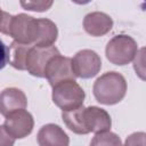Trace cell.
<instances>
[{"mask_svg": "<svg viewBox=\"0 0 146 146\" xmlns=\"http://www.w3.org/2000/svg\"><path fill=\"white\" fill-rule=\"evenodd\" d=\"M15 138H13L3 128V125H0V146H14Z\"/></svg>", "mask_w": 146, "mask_h": 146, "instance_id": "cell-21", "label": "cell"}, {"mask_svg": "<svg viewBox=\"0 0 146 146\" xmlns=\"http://www.w3.org/2000/svg\"><path fill=\"white\" fill-rule=\"evenodd\" d=\"M51 97L54 104L65 112L82 106L86 94L75 81H65L52 88Z\"/></svg>", "mask_w": 146, "mask_h": 146, "instance_id": "cell-3", "label": "cell"}, {"mask_svg": "<svg viewBox=\"0 0 146 146\" xmlns=\"http://www.w3.org/2000/svg\"><path fill=\"white\" fill-rule=\"evenodd\" d=\"M39 146H68L67 133L57 124L48 123L40 128L36 135Z\"/></svg>", "mask_w": 146, "mask_h": 146, "instance_id": "cell-12", "label": "cell"}, {"mask_svg": "<svg viewBox=\"0 0 146 146\" xmlns=\"http://www.w3.org/2000/svg\"><path fill=\"white\" fill-rule=\"evenodd\" d=\"M92 92L98 103L103 105H115L127 94L125 78L115 71L106 72L95 81Z\"/></svg>", "mask_w": 146, "mask_h": 146, "instance_id": "cell-1", "label": "cell"}, {"mask_svg": "<svg viewBox=\"0 0 146 146\" xmlns=\"http://www.w3.org/2000/svg\"><path fill=\"white\" fill-rule=\"evenodd\" d=\"M58 36L57 25L48 18H38V34L34 46L49 47L54 46Z\"/></svg>", "mask_w": 146, "mask_h": 146, "instance_id": "cell-13", "label": "cell"}, {"mask_svg": "<svg viewBox=\"0 0 146 146\" xmlns=\"http://www.w3.org/2000/svg\"><path fill=\"white\" fill-rule=\"evenodd\" d=\"M83 111L84 106H80L75 110L72 111H65L62 112V119L65 125L73 131L76 135H87L89 133L88 130L86 129L84 125V120H83Z\"/></svg>", "mask_w": 146, "mask_h": 146, "instance_id": "cell-15", "label": "cell"}, {"mask_svg": "<svg viewBox=\"0 0 146 146\" xmlns=\"http://www.w3.org/2000/svg\"><path fill=\"white\" fill-rule=\"evenodd\" d=\"M123 146H146V133L143 131L131 133L127 137Z\"/></svg>", "mask_w": 146, "mask_h": 146, "instance_id": "cell-18", "label": "cell"}, {"mask_svg": "<svg viewBox=\"0 0 146 146\" xmlns=\"http://www.w3.org/2000/svg\"><path fill=\"white\" fill-rule=\"evenodd\" d=\"M38 34V18H34L26 14H17L11 16L9 25V36L14 41L33 44Z\"/></svg>", "mask_w": 146, "mask_h": 146, "instance_id": "cell-4", "label": "cell"}, {"mask_svg": "<svg viewBox=\"0 0 146 146\" xmlns=\"http://www.w3.org/2000/svg\"><path fill=\"white\" fill-rule=\"evenodd\" d=\"M34 127V120L30 112L19 110L6 116L3 128L15 139H23L27 137Z\"/></svg>", "mask_w": 146, "mask_h": 146, "instance_id": "cell-8", "label": "cell"}, {"mask_svg": "<svg viewBox=\"0 0 146 146\" xmlns=\"http://www.w3.org/2000/svg\"><path fill=\"white\" fill-rule=\"evenodd\" d=\"M144 48H141L140 50H139V58H140V60H138L137 59V57L136 58H133L135 59V62H133V67H135V71H136V73L144 80L145 79V76H144V73H145V66H144Z\"/></svg>", "mask_w": 146, "mask_h": 146, "instance_id": "cell-20", "label": "cell"}, {"mask_svg": "<svg viewBox=\"0 0 146 146\" xmlns=\"http://www.w3.org/2000/svg\"><path fill=\"white\" fill-rule=\"evenodd\" d=\"M60 55L55 46L36 47L33 46L29 52L26 60V71L36 78H44V70L51 58Z\"/></svg>", "mask_w": 146, "mask_h": 146, "instance_id": "cell-7", "label": "cell"}, {"mask_svg": "<svg viewBox=\"0 0 146 146\" xmlns=\"http://www.w3.org/2000/svg\"><path fill=\"white\" fill-rule=\"evenodd\" d=\"M44 78L52 88L65 81H75L76 76L73 72L72 58L60 55L51 58L44 70Z\"/></svg>", "mask_w": 146, "mask_h": 146, "instance_id": "cell-6", "label": "cell"}, {"mask_svg": "<svg viewBox=\"0 0 146 146\" xmlns=\"http://www.w3.org/2000/svg\"><path fill=\"white\" fill-rule=\"evenodd\" d=\"M113 27V19L103 11H92L84 16L83 29L91 36H102Z\"/></svg>", "mask_w": 146, "mask_h": 146, "instance_id": "cell-11", "label": "cell"}, {"mask_svg": "<svg viewBox=\"0 0 146 146\" xmlns=\"http://www.w3.org/2000/svg\"><path fill=\"white\" fill-rule=\"evenodd\" d=\"M27 99L25 94L18 88H6L0 92V114L5 117L13 112L25 110Z\"/></svg>", "mask_w": 146, "mask_h": 146, "instance_id": "cell-10", "label": "cell"}, {"mask_svg": "<svg viewBox=\"0 0 146 146\" xmlns=\"http://www.w3.org/2000/svg\"><path fill=\"white\" fill-rule=\"evenodd\" d=\"M52 1H21V6L26 10H33V11H47L51 6Z\"/></svg>", "mask_w": 146, "mask_h": 146, "instance_id": "cell-17", "label": "cell"}, {"mask_svg": "<svg viewBox=\"0 0 146 146\" xmlns=\"http://www.w3.org/2000/svg\"><path fill=\"white\" fill-rule=\"evenodd\" d=\"M33 44H25L17 41H13L8 48L9 51V64L19 71H26V60L29 52Z\"/></svg>", "mask_w": 146, "mask_h": 146, "instance_id": "cell-14", "label": "cell"}, {"mask_svg": "<svg viewBox=\"0 0 146 146\" xmlns=\"http://www.w3.org/2000/svg\"><path fill=\"white\" fill-rule=\"evenodd\" d=\"M90 146H122L120 137L111 131L96 133L91 139Z\"/></svg>", "mask_w": 146, "mask_h": 146, "instance_id": "cell-16", "label": "cell"}, {"mask_svg": "<svg viewBox=\"0 0 146 146\" xmlns=\"http://www.w3.org/2000/svg\"><path fill=\"white\" fill-rule=\"evenodd\" d=\"M8 58H9V51H8V47L3 43V41L0 39V70H2L7 63H8Z\"/></svg>", "mask_w": 146, "mask_h": 146, "instance_id": "cell-22", "label": "cell"}, {"mask_svg": "<svg viewBox=\"0 0 146 146\" xmlns=\"http://www.w3.org/2000/svg\"><path fill=\"white\" fill-rule=\"evenodd\" d=\"M72 67L76 78L90 79L96 76L102 68L99 55L91 49H82L72 58Z\"/></svg>", "mask_w": 146, "mask_h": 146, "instance_id": "cell-5", "label": "cell"}, {"mask_svg": "<svg viewBox=\"0 0 146 146\" xmlns=\"http://www.w3.org/2000/svg\"><path fill=\"white\" fill-rule=\"evenodd\" d=\"M138 44L133 38L127 34H119L113 36L106 44L105 54L107 59L119 66L129 64L136 57Z\"/></svg>", "mask_w": 146, "mask_h": 146, "instance_id": "cell-2", "label": "cell"}, {"mask_svg": "<svg viewBox=\"0 0 146 146\" xmlns=\"http://www.w3.org/2000/svg\"><path fill=\"white\" fill-rule=\"evenodd\" d=\"M84 125L88 132L100 133L110 131L112 127V120L107 111L98 106H88L83 111Z\"/></svg>", "mask_w": 146, "mask_h": 146, "instance_id": "cell-9", "label": "cell"}, {"mask_svg": "<svg viewBox=\"0 0 146 146\" xmlns=\"http://www.w3.org/2000/svg\"><path fill=\"white\" fill-rule=\"evenodd\" d=\"M11 16L9 13L3 11L0 8V32L3 34L9 35V25H10V19Z\"/></svg>", "mask_w": 146, "mask_h": 146, "instance_id": "cell-19", "label": "cell"}]
</instances>
